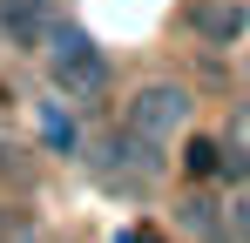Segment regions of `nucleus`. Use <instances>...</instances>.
<instances>
[{"mask_svg": "<svg viewBox=\"0 0 250 243\" xmlns=\"http://www.w3.org/2000/svg\"><path fill=\"white\" fill-rule=\"evenodd\" d=\"M47 75L68 101H102L108 95V54L82 27H47Z\"/></svg>", "mask_w": 250, "mask_h": 243, "instance_id": "nucleus-1", "label": "nucleus"}, {"mask_svg": "<svg viewBox=\"0 0 250 243\" xmlns=\"http://www.w3.org/2000/svg\"><path fill=\"white\" fill-rule=\"evenodd\" d=\"M183 122H189V88H183V81H149V88H135V101H128V135H135V142L163 149V142H176Z\"/></svg>", "mask_w": 250, "mask_h": 243, "instance_id": "nucleus-2", "label": "nucleus"}, {"mask_svg": "<svg viewBox=\"0 0 250 243\" xmlns=\"http://www.w3.org/2000/svg\"><path fill=\"white\" fill-rule=\"evenodd\" d=\"M156 176H163V156H156L149 142H135V135H108V142H102V182L142 189V182H156Z\"/></svg>", "mask_w": 250, "mask_h": 243, "instance_id": "nucleus-3", "label": "nucleus"}, {"mask_svg": "<svg viewBox=\"0 0 250 243\" xmlns=\"http://www.w3.org/2000/svg\"><path fill=\"white\" fill-rule=\"evenodd\" d=\"M0 27L14 34V47H34V40H47V7L41 0H0Z\"/></svg>", "mask_w": 250, "mask_h": 243, "instance_id": "nucleus-4", "label": "nucleus"}, {"mask_svg": "<svg viewBox=\"0 0 250 243\" xmlns=\"http://www.w3.org/2000/svg\"><path fill=\"white\" fill-rule=\"evenodd\" d=\"M41 142L54 156H75V149H82V128H75V115H68L61 101H41Z\"/></svg>", "mask_w": 250, "mask_h": 243, "instance_id": "nucleus-5", "label": "nucleus"}, {"mask_svg": "<svg viewBox=\"0 0 250 243\" xmlns=\"http://www.w3.org/2000/svg\"><path fill=\"white\" fill-rule=\"evenodd\" d=\"M237 27H244V7H237V0H209L203 14H196V34L203 40H230Z\"/></svg>", "mask_w": 250, "mask_h": 243, "instance_id": "nucleus-6", "label": "nucleus"}, {"mask_svg": "<svg viewBox=\"0 0 250 243\" xmlns=\"http://www.w3.org/2000/svg\"><path fill=\"white\" fill-rule=\"evenodd\" d=\"M0 243H34V223L21 209H0Z\"/></svg>", "mask_w": 250, "mask_h": 243, "instance_id": "nucleus-7", "label": "nucleus"}, {"mask_svg": "<svg viewBox=\"0 0 250 243\" xmlns=\"http://www.w3.org/2000/svg\"><path fill=\"white\" fill-rule=\"evenodd\" d=\"M223 223H230V230L250 243V189H244V196H230V216H223Z\"/></svg>", "mask_w": 250, "mask_h": 243, "instance_id": "nucleus-8", "label": "nucleus"}, {"mask_svg": "<svg viewBox=\"0 0 250 243\" xmlns=\"http://www.w3.org/2000/svg\"><path fill=\"white\" fill-rule=\"evenodd\" d=\"M216 156H223L216 142H196V149H189V169H196V176H209V169H216Z\"/></svg>", "mask_w": 250, "mask_h": 243, "instance_id": "nucleus-9", "label": "nucleus"}]
</instances>
